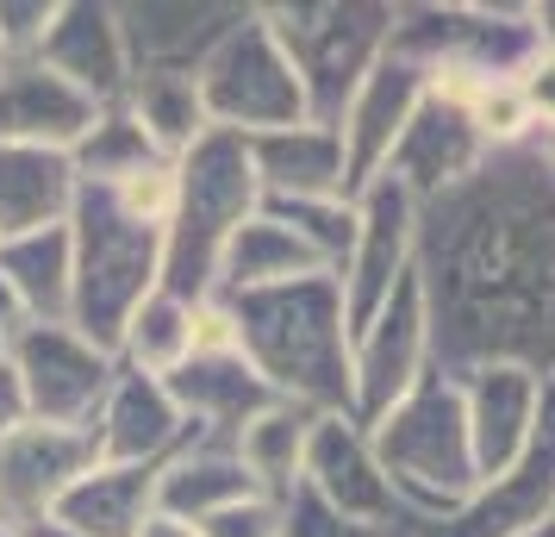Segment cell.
Returning <instances> with one entry per match:
<instances>
[{"instance_id":"obj_1","label":"cell","mask_w":555,"mask_h":537,"mask_svg":"<svg viewBox=\"0 0 555 537\" xmlns=\"http://www.w3.org/2000/svg\"><path fill=\"white\" fill-rule=\"evenodd\" d=\"M550 138L480 156L412 219V282L425 307L430 375L468 382L512 362L550 375L555 362V176Z\"/></svg>"},{"instance_id":"obj_2","label":"cell","mask_w":555,"mask_h":537,"mask_svg":"<svg viewBox=\"0 0 555 537\" xmlns=\"http://www.w3.org/2000/svg\"><path fill=\"white\" fill-rule=\"evenodd\" d=\"M237 325V357L275 400L350 419V325L337 276H300L256 294H219Z\"/></svg>"},{"instance_id":"obj_3","label":"cell","mask_w":555,"mask_h":537,"mask_svg":"<svg viewBox=\"0 0 555 537\" xmlns=\"http://www.w3.org/2000/svg\"><path fill=\"white\" fill-rule=\"evenodd\" d=\"M387 56L412 63L437 101L468 106L487 88L550 76L543 7H393Z\"/></svg>"},{"instance_id":"obj_4","label":"cell","mask_w":555,"mask_h":537,"mask_svg":"<svg viewBox=\"0 0 555 537\" xmlns=\"http://www.w3.org/2000/svg\"><path fill=\"white\" fill-rule=\"evenodd\" d=\"M362 437H369L380 475H387L393 500H400V519H405L400 532L437 525L443 512H455L480 487L468 425H462V394H455V382L430 375V369Z\"/></svg>"},{"instance_id":"obj_5","label":"cell","mask_w":555,"mask_h":537,"mask_svg":"<svg viewBox=\"0 0 555 537\" xmlns=\"http://www.w3.org/2000/svg\"><path fill=\"white\" fill-rule=\"evenodd\" d=\"M69 332L113 350L126 319L163 282V231L119 213L106 188H76L69 206Z\"/></svg>"},{"instance_id":"obj_6","label":"cell","mask_w":555,"mask_h":537,"mask_svg":"<svg viewBox=\"0 0 555 537\" xmlns=\"http://www.w3.org/2000/svg\"><path fill=\"white\" fill-rule=\"evenodd\" d=\"M256 176L250 151L231 131H206L194 151L176 163V213L163 231V294L176 301H206L212 294V269L225 238L256 213Z\"/></svg>"},{"instance_id":"obj_7","label":"cell","mask_w":555,"mask_h":537,"mask_svg":"<svg viewBox=\"0 0 555 537\" xmlns=\"http://www.w3.org/2000/svg\"><path fill=\"white\" fill-rule=\"evenodd\" d=\"M262 26L287 56V69L306 94L312 126H337L362 76L387 56L393 7L375 0H300V7H262Z\"/></svg>"},{"instance_id":"obj_8","label":"cell","mask_w":555,"mask_h":537,"mask_svg":"<svg viewBox=\"0 0 555 537\" xmlns=\"http://www.w3.org/2000/svg\"><path fill=\"white\" fill-rule=\"evenodd\" d=\"M194 88H201L206 126L231 131V138H262V131H281V126H300L306 119V94L294 81V69H287V56L275 51L269 26H262V7H250L212 44Z\"/></svg>"},{"instance_id":"obj_9","label":"cell","mask_w":555,"mask_h":537,"mask_svg":"<svg viewBox=\"0 0 555 537\" xmlns=\"http://www.w3.org/2000/svg\"><path fill=\"white\" fill-rule=\"evenodd\" d=\"M0 357H7L13 382L26 394L31 419H38V425H63V432H94V412H101L106 387L119 375L113 350L88 344V337L69 332V325H38V319H31Z\"/></svg>"},{"instance_id":"obj_10","label":"cell","mask_w":555,"mask_h":537,"mask_svg":"<svg viewBox=\"0 0 555 537\" xmlns=\"http://www.w3.org/2000/svg\"><path fill=\"white\" fill-rule=\"evenodd\" d=\"M425 369H430L425 307H418V282L405 276L375 307V319L350 337V425L369 432L393 400H405L418 387Z\"/></svg>"},{"instance_id":"obj_11","label":"cell","mask_w":555,"mask_h":537,"mask_svg":"<svg viewBox=\"0 0 555 537\" xmlns=\"http://www.w3.org/2000/svg\"><path fill=\"white\" fill-rule=\"evenodd\" d=\"M250 7L244 0H113L119 44L131 81L144 76H201L212 44L225 38Z\"/></svg>"},{"instance_id":"obj_12","label":"cell","mask_w":555,"mask_h":537,"mask_svg":"<svg viewBox=\"0 0 555 537\" xmlns=\"http://www.w3.org/2000/svg\"><path fill=\"white\" fill-rule=\"evenodd\" d=\"M350 206H356V238L344 269H337V294H344V325L356 337L375 319L380 301L412 276V219H418V206L387 176H375Z\"/></svg>"},{"instance_id":"obj_13","label":"cell","mask_w":555,"mask_h":537,"mask_svg":"<svg viewBox=\"0 0 555 537\" xmlns=\"http://www.w3.org/2000/svg\"><path fill=\"white\" fill-rule=\"evenodd\" d=\"M94 432H63L26 419L0 437V532H38L51 525L56 500L94 469Z\"/></svg>"},{"instance_id":"obj_14","label":"cell","mask_w":555,"mask_h":537,"mask_svg":"<svg viewBox=\"0 0 555 537\" xmlns=\"http://www.w3.org/2000/svg\"><path fill=\"white\" fill-rule=\"evenodd\" d=\"M455 394H462V425H468V450H475L480 482L505 475L537 437L550 432V375L493 362V369H475L468 382H455Z\"/></svg>"},{"instance_id":"obj_15","label":"cell","mask_w":555,"mask_h":537,"mask_svg":"<svg viewBox=\"0 0 555 537\" xmlns=\"http://www.w3.org/2000/svg\"><path fill=\"white\" fill-rule=\"evenodd\" d=\"M300 487L319 494L331 512L369 525V532H400L405 525L400 500H393V487H387V475H380V462H375V450H369L362 425H350L344 412L312 419L306 457H300Z\"/></svg>"},{"instance_id":"obj_16","label":"cell","mask_w":555,"mask_h":537,"mask_svg":"<svg viewBox=\"0 0 555 537\" xmlns=\"http://www.w3.org/2000/svg\"><path fill=\"white\" fill-rule=\"evenodd\" d=\"M555 519V432H543L505 475L480 482L455 512L437 525H418L405 537H512L525 525H550Z\"/></svg>"},{"instance_id":"obj_17","label":"cell","mask_w":555,"mask_h":537,"mask_svg":"<svg viewBox=\"0 0 555 537\" xmlns=\"http://www.w3.org/2000/svg\"><path fill=\"white\" fill-rule=\"evenodd\" d=\"M425 101V76L400 63V56H380L375 69L362 76V88L350 94L344 119H337V144H344V201H356L369 181L380 176V163L393 151V138L405 131L412 106Z\"/></svg>"},{"instance_id":"obj_18","label":"cell","mask_w":555,"mask_h":537,"mask_svg":"<svg viewBox=\"0 0 555 537\" xmlns=\"http://www.w3.org/2000/svg\"><path fill=\"white\" fill-rule=\"evenodd\" d=\"M38 63L56 81H69L81 101H94V106L126 101L131 69H126L113 0H56V20L44 31V44H38Z\"/></svg>"},{"instance_id":"obj_19","label":"cell","mask_w":555,"mask_h":537,"mask_svg":"<svg viewBox=\"0 0 555 537\" xmlns=\"http://www.w3.org/2000/svg\"><path fill=\"white\" fill-rule=\"evenodd\" d=\"M480 156H487V144L475 138L468 113L450 106V101H437L425 88V101L412 106V119H405V131L393 138L380 176L393 181V188H405L412 206H425V201H437L443 188H455L468 169H480Z\"/></svg>"},{"instance_id":"obj_20","label":"cell","mask_w":555,"mask_h":537,"mask_svg":"<svg viewBox=\"0 0 555 537\" xmlns=\"http://www.w3.org/2000/svg\"><path fill=\"white\" fill-rule=\"evenodd\" d=\"M188 437L194 432H188V419L169 407L163 382L131 375V369L113 375L101 412H94V457L101 462H119V469H163Z\"/></svg>"},{"instance_id":"obj_21","label":"cell","mask_w":555,"mask_h":537,"mask_svg":"<svg viewBox=\"0 0 555 537\" xmlns=\"http://www.w3.org/2000/svg\"><path fill=\"white\" fill-rule=\"evenodd\" d=\"M94 113L101 106L81 101L69 81H56L38 56L0 69V144H13V151L69 156L81 144V131L94 126Z\"/></svg>"},{"instance_id":"obj_22","label":"cell","mask_w":555,"mask_h":537,"mask_svg":"<svg viewBox=\"0 0 555 537\" xmlns=\"http://www.w3.org/2000/svg\"><path fill=\"white\" fill-rule=\"evenodd\" d=\"M169 407L188 419V432L206 444H237L262 407H275V394L250 375L244 357H188L176 375H163Z\"/></svg>"},{"instance_id":"obj_23","label":"cell","mask_w":555,"mask_h":537,"mask_svg":"<svg viewBox=\"0 0 555 537\" xmlns=\"http://www.w3.org/2000/svg\"><path fill=\"white\" fill-rule=\"evenodd\" d=\"M250 176L262 201H344V144L337 126H281L262 138H244Z\"/></svg>"},{"instance_id":"obj_24","label":"cell","mask_w":555,"mask_h":537,"mask_svg":"<svg viewBox=\"0 0 555 537\" xmlns=\"http://www.w3.org/2000/svg\"><path fill=\"white\" fill-rule=\"evenodd\" d=\"M156 475L163 469H119V462H94L63 500H56L51 525L69 537H138L144 519L156 512Z\"/></svg>"},{"instance_id":"obj_25","label":"cell","mask_w":555,"mask_h":537,"mask_svg":"<svg viewBox=\"0 0 555 537\" xmlns=\"http://www.w3.org/2000/svg\"><path fill=\"white\" fill-rule=\"evenodd\" d=\"M250 494H256V482L244 475L237 450L231 444H206V437H188L176 457L163 462V475H156V512L188 519V525H201L219 507H237Z\"/></svg>"},{"instance_id":"obj_26","label":"cell","mask_w":555,"mask_h":537,"mask_svg":"<svg viewBox=\"0 0 555 537\" xmlns=\"http://www.w3.org/2000/svg\"><path fill=\"white\" fill-rule=\"evenodd\" d=\"M300 276H325L319 256L306 251L281 219H269L262 201H256V213L231 231L225 251H219L212 294H256V287H281V282H300Z\"/></svg>"},{"instance_id":"obj_27","label":"cell","mask_w":555,"mask_h":537,"mask_svg":"<svg viewBox=\"0 0 555 537\" xmlns=\"http://www.w3.org/2000/svg\"><path fill=\"white\" fill-rule=\"evenodd\" d=\"M76 206V169L56 151H13L0 144V244L26 231L63 226Z\"/></svg>"},{"instance_id":"obj_28","label":"cell","mask_w":555,"mask_h":537,"mask_svg":"<svg viewBox=\"0 0 555 537\" xmlns=\"http://www.w3.org/2000/svg\"><path fill=\"white\" fill-rule=\"evenodd\" d=\"M0 276L38 325L69 319V226H44L0 244Z\"/></svg>"},{"instance_id":"obj_29","label":"cell","mask_w":555,"mask_h":537,"mask_svg":"<svg viewBox=\"0 0 555 537\" xmlns=\"http://www.w3.org/2000/svg\"><path fill=\"white\" fill-rule=\"evenodd\" d=\"M188 357H194V301H176V294H163V287L144 294L138 312L126 319L119 344H113V362L131 369V375L163 382V375H176Z\"/></svg>"},{"instance_id":"obj_30","label":"cell","mask_w":555,"mask_h":537,"mask_svg":"<svg viewBox=\"0 0 555 537\" xmlns=\"http://www.w3.org/2000/svg\"><path fill=\"white\" fill-rule=\"evenodd\" d=\"M312 419L319 412L306 407H287V400H275V407H262L237 432V462H244V475L256 482V494H269V500H287L294 487H300V457H306V432H312Z\"/></svg>"},{"instance_id":"obj_31","label":"cell","mask_w":555,"mask_h":537,"mask_svg":"<svg viewBox=\"0 0 555 537\" xmlns=\"http://www.w3.org/2000/svg\"><path fill=\"white\" fill-rule=\"evenodd\" d=\"M126 113L138 119V131L151 138L156 156H169V163H181V156L201 144L206 131V106H201V88L188 76H144L126 88Z\"/></svg>"},{"instance_id":"obj_32","label":"cell","mask_w":555,"mask_h":537,"mask_svg":"<svg viewBox=\"0 0 555 537\" xmlns=\"http://www.w3.org/2000/svg\"><path fill=\"white\" fill-rule=\"evenodd\" d=\"M151 163H169V156L151 151V138L138 131V119L126 113V101L101 106V113H94V126L81 131V144L69 151L76 188H119L126 176L151 169Z\"/></svg>"},{"instance_id":"obj_33","label":"cell","mask_w":555,"mask_h":537,"mask_svg":"<svg viewBox=\"0 0 555 537\" xmlns=\"http://www.w3.org/2000/svg\"><path fill=\"white\" fill-rule=\"evenodd\" d=\"M106 194L119 201L126 219H138V226H151V231H169V213H176V163H151V169L126 176L119 188H106Z\"/></svg>"},{"instance_id":"obj_34","label":"cell","mask_w":555,"mask_h":537,"mask_svg":"<svg viewBox=\"0 0 555 537\" xmlns=\"http://www.w3.org/2000/svg\"><path fill=\"white\" fill-rule=\"evenodd\" d=\"M51 20H56V0H0V56L7 63H31Z\"/></svg>"},{"instance_id":"obj_35","label":"cell","mask_w":555,"mask_h":537,"mask_svg":"<svg viewBox=\"0 0 555 537\" xmlns=\"http://www.w3.org/2000/svg\"><path fill=\"white\" fill-rule=\"evenodd\" d=\"M281 537H387V532H369V525H356L344 512H331L319 494L294 487V494L281 500Z\"/></svg>"},{"instance_id":"obj_36","label":"cell","mask_w":555,"mask_h":537,"mask_svg":"<svg viewBox=\"0 0 555 537\" xmlns=\"http://www.w3.org/2000/svg\"><path fill=\"white\" fill-rule=\"evenodd\" d=\"M194 532H201V537H281V500H269V494H250V500L219 507L212 519H201Z\"/></svg>"},{"instance_id":"obj_37","label":"cell","mask_w":555,"mask_h":537,"mask_svg":"<svg viewBox=\"0 0 555 537\" xmlns=\"http://www.w3.org/2000/svg\"><path fill=\"white\" fill-rule=\"evenodd\" d=\"M194 357H237V325L219 294L194 301Z\"/></svg>"},{"instance_id":"obj_38","label":"cell","mask_w":555,"mask_h":537,"mask_svg":"<svg viewBox=\"0 0 555 537\" xmlns=\"http://www.w3.org/2000/svg\"><path fill=\"white\" fill-rule=\"evenodd\" d=\"M31 412H26V394H20V382H13V369H7V357H0V437L20 432Z\"/></svg>"},{"instance_id":"obj_39","label":"cell","mask_w":555,"mask_h":537,"mask_svg":"<svg viewBox=\"0 0 555 537\" xmlns=\"http://www.w3.org/2000/svg\"><path fill=\"white\" fill-rule=\"evenodd\" d=\"M31 325V312L20 307V294H13V287H7V276H0V350H7V344H13V337L26 332Z\"/></svg>"},{"instance_id":"obj_40","label":"cell","mask_w":555,"mask_h":537,"mask_svg":"<svg viewBox=\"0 0 555 537\" xmlns=\"http://www.w3.org/2000/svg\"><path fill=\"white\" fill-rule=\"evenodd\" d=\"M138 537H201V532H194L188 519H169V512H151V519H144V532H138Z\"/></svg>"},{"instance_id":"obj_41","label":"cell","mask_w":555,"mask_h":537,"mask_svg":"<svg viewBox=\"0 0 555 537\" xmlns=\"http://www.w3.org/2000/svg\"><path fill=\"white\" fill-rule=\"evenodd\" d=\"M512 537H555V519L550 525H525V532H512Z\"/></svg>"},{"instance_id":"obj_42","label":"cell","mask_w":555,"mask_h":537,"mask_svg":"<svg viewBox=\"0 0 555 537\" xmlns=\"http://www.w3.org/2000/svg\"><path fill=\"white\" fill-rule=\"evenodd\" d=\"M26 537H69V532H56V525H38V532H26Z\"/></svg>"},{"instance_id":"obj_43","label":"cell","mask_w":555,"mask_h":537,"mask_svg":"<svg viewBox=\"0 0 555 537\" xmlns=\"http://www.w3.org/2000/svg\"><path fill=\"white\" fill-rule=\"evenodd\" d=\"M0 537H26V532H0Z\"/></svg>"},{"instance_id":"obj_44","label":"cell","mask_w":555,"mask_h":537,"mask_svg":"<svg viewBox=\"0 0 555 537\" xmlns=\"http://www.w3.org/2000/svg\"><path fill=\"white\" fill-rule=\"evenodd\" d=\"M387 537H405V532H387Z\"/></svg>"},{"instance_id":"obj_45","label":"cell","mask_w":555,"mask_h":537,"mask_svg":"<svg viewBox=\"0 0 555 537\" xmlns=\"http://www.w3.org/2000/svg\"><path fill=\"white\" fill-rule=\"evenodd\" d=\"M0 69H7V56H0Z\"/></svg>"}]
</instances>
